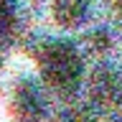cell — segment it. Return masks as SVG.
<instances>
[{"label":"cell","instance_id":"obj_7","mask_svg":"<svg viewBox=\"0 0 122 122\" xmlns=\"http://www.w3.org/2000/svg\"><path fill=\"white\" fill-rule=\"evenodd\" d=\"M92 41H94V46L104 48V46H107V33H104V30H99V33H94V36H92Z\"/></svg>","mask_w":122,"mask_h":122},{"label":"cell","instance_id":"obj_8","mask_svg":"<svg viewBox=\"0 0 122 122\" xmlns=\"http://www.w3.org/2000/svg\"><path fill=\"white\" fill-rule=\"evenodd\" d=\"M23 122H30V120H23Z\"/></svg>","mask_w":122,"mask_h":122},{"label":"cell","instance_id":"obj_5","mask_svg":"<svg viewBox=\"0 0 122 122\" xmlns=\"http://www.w3.org/2000/svg\"><path fill=\"white\" fill-rule=\"evenodd\" d=\"M13 18H15L13 3L10 0H0V38L13 28Z\"/></svg>","mask_w":122,"mask_h":122},{"label":"cell","instance_id":"obj_6","mask_svg":"<svg viewBox=\"0 0 122 122\" xmlns=\"http://www.w3.org/2000/svg\"><path fill=\"white\" fill-rule=\"evenodd\" d=\"M61 122H89V120H86V114H84V112L74 109V112H66V114H64Z\"/></svg>","mask_w":122,"mask_h":122},{"label":"cell","instance_id":"obj_4","mask_svg":"<svg viewBox=\"0 0 122 122\" xmlns=\"http://www.w3.org/2000/svg\"><path fill=\"white\" fill-rule=\"evenodd\" d=\"M15 107H18L25 117H36V114H41L43 102H41V94L36 92V86H30V84H20L18 92H15Z\"/></svg>","mask_w":122,"mask_h":122},{"label":"cell","instance_id":"obj_2","mask_svg":"<svg viewBox=\"0 0 122 122\" xmlns=\"http://www.w3.org/2000/svg\"><path fill=\"white\" fill-rule=\"evenodd\" d=\"M117 94H120V76L112 69H97L92 76V97L99 104H109L117 99Z\"/></svg>","mask_w":122,"mask_h":122},{"label":"cell","instance_id":"obj_1","mask_svg":"<svg viewBox=\"0 0 122 122\" xmlns=\"http://www.w3.org/2000/svg\"><path fill=\"white\" fill-rule=\"evenodd\" d=\"M41 74L53 89L69 92L74 89L79 76H81V59L71 43L59 41V43H48L41 53Z\"/></svg>","mask_w":122,"mask_h":122},{"label":"cell","instance_id":"obj_3","mask_svg":"<svg viewBox=\"0 0 122 122\" xmlns=\"http://www.w3.org/2000/svg\"><path fill=\"white\" fill-rule=\"evenodd\" d=\"M51 10L59 25L71 28V25H79L84 20V15L89 10V0H53Z\"/></svg>","mask_w":122,"mask_h":122}]
</instances>
